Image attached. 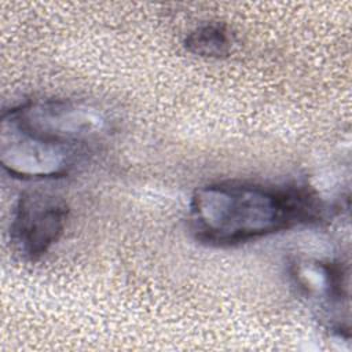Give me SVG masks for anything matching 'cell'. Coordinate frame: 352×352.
<instances>
[{"label": "cell", "mask_w": 352, "mask_h": 352, "mask_svg": "<svg viewBox=\"0 0 352 352\" xmlns=\"http://www.w3.org/2000/svg\"><path fill=\"white\" fill-rule=\"evenodd\" d=\"M330 210L320 194L305 183L227 179L206 183L192 192L188 221L199 242L227 248L320 224Z\"/></svg>", "instance_id": "obj_1"}, {"label": "cell", "mask_w": 352, "mask_h": 352, "mask_svg": "<svg viewBox=\"0 0 352 352\" xmlns=\"http://www.w3.org/2000/svg\"><path fill=\"white\" fill-rule=\"evenodd\" d=\"M3 116L45 143L84 157L109 131L106 114L77 99H29L4 110Z\"/></svg>", "instance_id": "obj_2"}, {"label": "cell", "mask_w": 352, "mask_h": 352, "mask_svg": "<svg viewBox=\"0 0 352 352\" xmlns=\"http://www.w3.org/2000/svg\"><path fill=\"white\" fill-rule=\"evenodd\" d=\"M69 205L58 194L25 190L19 194L10 221V243L23 260L34 263L60 239L69 219Z\"/></svg>", "instance_id": "obj_3"}, {"label": "cell", "mask_w": 352, "mask_h": 352, "mask_svg": "<svg viewBox=\"0 0 352 352\" xmlns=\"http://www.w3.org/2000/svg\"><path fill=\"white\" fill-rule=\"evenodd\" d=\"M298 293L319 312L327 329L349 337V275L341 260L297 258L289 268Z\"/></svg>", "instance_id": "obj_4"}, {"label": "cell", "mask_w": 352, "mask_h": 352, "mask_svg": "<svg viewBox=\"0 0 352 352\" xmlns=\"http://www.w3.org/2000/svg\"><path fill=\"white\" fill-rule=\"evenodd\" d=\"M84 157L48 144L1 116L0 164L21 180H50L69 175Z\"/></svg>", "instance_id": "obj_5"}, {"label": "cell", "mask_w": 352, "mask_h": 352, "mask_svg": "<svg viewBox=\"0 0 352 352\" xmlns=\"http://www.w3.org/2000/svg\"><path fill=\"white\" fill-rule=\"evenodd\" d=\"M234 34L221 22H205L198 25L183 40L187 52L206 59L227 58L234 48Z\"/></svg>", "instance_id": "obj_6"}]
</instances>
